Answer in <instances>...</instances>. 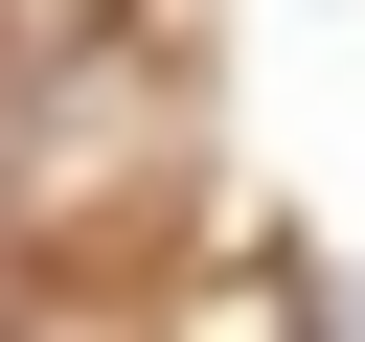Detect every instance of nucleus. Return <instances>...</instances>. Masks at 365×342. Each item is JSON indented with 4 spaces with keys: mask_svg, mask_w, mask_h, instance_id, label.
<instances>
[{
    "mask_svg": "<svg viewBox=\"0 0 365 342\" xmlns=\"http://www.w3.org/2000/svg\"><path fill=\"white\" fill-rule=\"evenodd\" d=\"M0 342H23V319H0Z\"/></svg>",
    "mask_w": 365,
    "mask_h": 342,
    "instance_id": "obj_1",
    "label": "nucleus"
}]
</instances>
